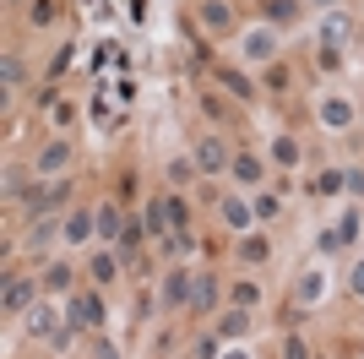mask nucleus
Returning <instances> with one entry per match:
<instances>
[{
  "instance_id": "f257e3e1",
  "label": "nucleus",
  "mask_w": 364,
  "mask_h": 359,
  "mask_svg": "<svg viewBox=\"0 0 364 359\" xmlns=\"http://www.w3.org/2000/svg\"><path fill=\"white\" fill-rule=\"evenodd\" d=\"M71 321H77V327H98V321H103V305H98V294H82L77 305H71Z\"/></svg>"
},
{
  "instance_id": "f03ea898",
  "label": "nucleus",
  "mask_w": 364,
  "mask_h": 359,
  "mask_svg": "<svg viewBox=\"0 0 364 359\" xmlns=\"http://www.w3.org/2000/svg\"><path fill=\"white\" fill-rule=\"evenodd\" d=\"M321 44H326V55H332V49H343V44H348V17H326Z\"/></svg>"
},
{
  "instance_id": "7ed1b4c3",
  "label": "nucleus",
  "mask_w": 364,
  "mask_h": 359,
  "mask_svg": "<svg viewBox=\"0 0 364 359\" xmlns=\"http://www.w3.org/2000/svg\"><path fill=\"white\" fill-rule=\"evenodd\" d=\"M212 299H218V283H212V278H196V283H190V305H196V311H212Z\"/></svg>"
},
{
  "instance_id": "20e7f679",
  "label": "nucleus",
  "mask_w": 364,
  "mask_h": 359,
  "mask_svg": "<svg viewBox=\"0 0 364 359\" xmlns=\"http://www.w3.org/2000/svg\"><path fill=\"white\" fill-rule=\"evenodd\" d=\"M55 327H60V321H55V311H49V305H44V311H33V316H27V332H33V338H49Z\"/></svg>"
},
{
  "instance_id": "39448f33",
  "label": "nucleus",
  "mask_w": 364,
  "mask_h": 359,
  "mask_svg": "<svg viewBox=\"0 0 364 359\" xmlns=\"http://www.w3.org/2000/svg\"><path fill=\"white\" fill-rule=\"evenodd\" d=\"M27 299H33V289H27L22 278H6V311H22Z\"/></svg>"
},
{
  "instance_id": "423d86ee",
  "label": "nucleus",
  "mask_w": 364,
  "mask_h": 359,
  "mask_svg": "<svg viewBox=\"0 0 364 359\" xmlns=\"http://www.w3.org/2000/svg\"><path fill=\"white\" fill-rule=\"evenodd\" d=\"M245 55L250 60H272V33H250L245 39Z\"/></svg>"
},
{
  "instance_id": "0eeeda50",
  "label": "nucleus",
  "mask_w": 364,
  "mask_h": 359,
  "mask_svg": "<svg viewBox=\"0 0 364 359\" xmlns=\"http://www.w3.org/2000/svg\"><path fill=\"white\" fill-rule=\"evenodd\" d=\"M196 164H202V169H218V164H223V142H212V136H207L202 148H196Z\"/></svg>"
},
{
  "instance_id": "6e6552de",
  "label": "nucleus",
  "mask_w": 364,
  "mask_h": 359,
  "mask_svg": "<svg viewBox=\"0 0 364 359\" xmlns=\"http://www.w3.org/2000/svg\"><path fill=\"white\" fill-rule=\"evenodd\" d=\"M60 164H65V142H49V148H44V158H39V169H44V174H55Z\"/></svg>"
},
{
  "instance_id": "1a4fd4ad",
  "label": "nucleus",
  "mask_w": 364,
  "mask_h": 359,
  "mask_svg": "<svg viewBox=\"0 0 364 359\" xmlns=\"http://www.w3.org/2000/svg\"><path fill=\"white\" fill-rule=\"evenodd\" d=\"M223 218H228L234 229H250V207H245V202H223Z\"/></svg>"
},
{
  "instance_id": "9d476101",
  "label": "nucleus",
  "mask_w": 364,
  "mask_h": 359,
  "mask_svg": "<svg viewBox=\"0 0 364 359\" xmlns=\"http://www.w3.org/2000/svg\"><path fill=\"white\" fill-rule=\"evenodd\" d=\"M202 17H207V27H228V6H223V0H207Z\"/></svg>"
},
{
  "instance_id": "9b49d317",
  "label": "nucleus",
  "mask_w": 364,
  "mask_h": 359,
  "mask_svg": "<svg viewBox=\"0 0 364 359\" xmlns=\"http://www.w3.org/2000/svg\"><path fill=\"white\" fill-rule=\"evenodd\" d=\"M98 234H109V240L120 234V212H115V207H103V212H98Z\"/></svg>"
},
{
  "instance_id": "f8f14e48",
  "label": "nucleus",
  "mask_w": 364,
  "mask_h": 359,
  "mask_svg": "<svg viewBox=\"0 0 364 359\" xmlns=\"http://www.w3.org/2000/svg\"><path fill=\"white\" fill-rule=\"evenodd\" d=\"M272 158H278V164H294V158H299V148H294V142H283V136H278V142H272Z\"/></svg>"
},
{
  "instance_id": "ddd939ff",
  "label": "nucleus",
  "mask_w": 364,
  "mask_h": 359,
  "mask_svg": "<svg viewBox=\"0 0 364 359\" xmlns=\"http://www.w3.org/2000/svg\"><path fill=\"white\" fill-rule=\"evenodd\" d=\"M115 267H120L115 256H98V261H93V278H98V283H109V278H115Z\"/></svg>"
},
{
  "instance_id": "4468645a",
  "label": "nucleus",
  "mask_w": 364,
  "mask_h": 359,
  "mask_svg": "<svg viewBox=\"0 0 364 359\" xmlns=\"http://www.w3.org/2000/svg\"><path fill=\"white\" fill-rule=\"evenodd\" d=\"M163 218H169V207H163V202H152V207H147V229H152V234H158V229H169Z\"/></svg>"
},
{
  "instance_id": "2eb2a0df",
  "label": "nucleus",
  "mask_w": 364,
  "mask_h": 359,
  "mask_svg": "<svg viewBox=\"0 0 364 359\" xmlns=\"http://www.w3.org/2000/svg\"><path fill=\"white\" fill-rule=\"evenodd\" d=\"M87 229H98V223H87V218H71V223H65V240H87Z\"/></svg>"
},
{
  "instance_id": "dca6fc26",
  "label": "nucleus",
  "mask_w": 364,
  "mask_h": 359,
  "mask_svg": "<svg viewBox=\"0 0 364 359\" xmlns=\"http://www.w3.org/2000/svg\"><path fill=\"white\" fill-rule=\"evenodd\" d=\"M185 223H190V212H185L180 202H169V229H185Z\"/></svg>"
},
{
  "instance_id": "f3484780",
  "label": "nucleus",
  "mask_w": 364,
  "mask_h": 359,
  "mask_svg": "<svg viewBox=\"0 0 364 359\" xmlns=\"http://www.w3.org/2000/svg\"><path fill=\"white\" fill-rule=\"evenodd\" d=\"M266 11H272V22H288V17H294V0H272Z\"/></svg>"
},
{
  "instance_id": "a211bd4d",
  "label": "nucleus",
  "mask_w": 364,
  "mask_h": 359,
  "mask_svg": "<svg viewBox=\"0 0 364 359\" xmlns=\"http://www.w3.org/2000/svg\"><path fill=\"white\" fill-rule=\"evenodd\" d=\"M240 256H245V261H261V256H266V245H261V240H245V245H240Z\"/></svg>"
},
{
  "instance_id": "6ab92c4d",
  "label": "nucleus",
  "mask_w": 364,
  "mask_h": 359,
  "mask_svg": "<svg viewBox=\"0 0 364 359\" xmlns=\"http://www.w3.org/2000/svg\"><path fill=\"white\" fill-rule=\"evenodd\" d=\"M22 185H27V180H22V169H6V196H22Z\"/></svg>"
},
{
  "instance_id": "aec40b11",
  "label": "nucleus",
  "mask_w": 364,
  "mask_h": 359,
  "mask_svg": "<svg viewBox=\"0 0 364 359\" xmlns=\"http://www.w3.org/2000/svg\"><path fill=\"white\" fill-rule=\"evenodd\" d=\"M223 332H228V338H240V332H245V311H234V316L223 321Z\"/></svg>"
},
{
  "instance_id": "412c9836",
  "label": "nucleus",
  "mask_w": 364,
  "mask_h": 359,
  "mask_svg": "<svg viewBox=\"0 0 364 359\" xmlns=\"http://www.w3.org/2000/svg\"><path fill=\"white\" fill-rule=\"evenodd\" d=\"M326 120L332 126H348V104H326Z\"/></svg>"
},
{
  "instance_id": "4be33fe9",
  "label": "nucleus",
  "mask_w": 364,
  "mask_h": 359,
  "mask_svg": "<svg viewBox=\"0 0 364 359\" xmlns=\"http://www.w3.org/2000/svg\"><path fill=\"white\" fill-rule=\"evenodd\" d=\"M348 174H321V196H332V190H343Z\"/></svg>"
},
{
  "instance_id": "5701e85b",
  "label": "nucleus",
  "mask_w": 364,
  "mask_h": 359,
  "mask_svg": "<svg viewBox=\"0 0 364 359\" xmlns=\"http://www.w3.org/2000/svg\"><path fill=\"white\" fill-rule=\"evenodd\" d=\"M283 359H310V354H304V343H299V338H288V348H283Z\"/></svg>"
},
{
  "instance_id": "b1692460",
  "label": "nucleus",
  "mask_w": 364,
  "mask_h": 359,
  "mask_svg": "<svg viewBox=\"0 0 364 359\" xmlns=\"http://www.w3.org/2000/svg\"><path fill=\"white\" fill-rule=\"evenodd\" d=\"M93 359H115V343H98V348H93Z\"/></svg>"
},
{
  "instance_id": "393cba45",
  "label": "nucleus",
  "mask_w": 364,
  "mask_h": 359,
  "mask_svg": "<svg viewBox=\"0 0 364 359\" xmlns=\"http://www.w3.org/2000/svg\"><path fill=\"white\" fill-rule=\"evenodd\" d=\"M353 294H364V267H359V273H353Z\"/></svg>"
},
{
  "instance_id": "a878e982",
  "label": "nucleus",
  "mask_w": 364,
  "mask_h": 359,
  "mask_svg": "<svg viewBox=\"0 0 364 359\" xmlns=\"http://www.w3.org/2000/svg\"><path fill=\"white\" fill-rule=\"evenodd\" d=\"M223 359H250V354H240V348H234V354H223Z\"/></svg>"
},
{
  "instance_id": "bb28decb",
  "label": "nucleus",
  "mask_w": 364,
  "mask_h": 359,
  "mask_svg": "<svg viewBox=\"0 0 364 359\" xmlns=\"http://www.w3.org/2000/svg\"><path fill=\"white\" fill-rule=\"evenodd\" d=\"M321 6H332V0H321Z\"/></svg>"
}]
</instances>
